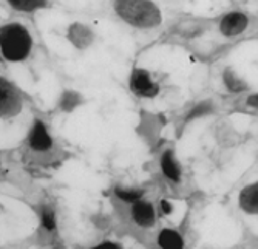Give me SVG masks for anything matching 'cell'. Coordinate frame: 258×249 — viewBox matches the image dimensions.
<instances>
[{"instance_id":"obj_1","label":"cell","mask_w":258,"mask_h":249,"mask_svg":"<svg viewBox=\"0 0 258 249\" xmlns=\"http://www.w3.org/2000/svg\"><path fill=\"white\" fill-rule=\"evenodd\" d=\"M114 10L136 28H152L161 24V13L150 0H114Z\"/></svg>"},{"instance_id":"obj_2","label":"cell","mask_w":258,"mask_h":249,"mask_svg":"<svg viewBox=\"0 0 258 249\" xmlns=\"http://www.w3.org/2000/svg\"><path fill=\"white\" fill-rule=\"evenodd\" d=\"M31 34L20 24H8L0 31V47L5 59L11 62L23 60L31 50Z\"/></svg>"},{"instance_id":"obj_3","label":"cell","mask_w":258,"mask_h":249,"mask_svg":"<svg viewBox=\"0 0 258 249\" xmlns=\"http://www.w3.org/2000/svg\"><path fill=\"white\" fill-rule=\"evenodd\" d=\"M22 108V99L17 90L5 79L0 81V111L4 118L17 115Z\"/></svg>"},{"instance_id":"obj_4","label":"cell","mask_w":258,"mask_h":249,"mask_svg":"<svg viewBox=\"0 0 258 249\" xmlns=\"http://www.w3.org/2000/svg\"><path fill=\"white\" fill-rule=\"evenodd\" d=\"M130 87L133 90V93H136L138 96H144V98H153L159 92L158 84H155L150 79L149 73L146 70H139V69L133 70Z\"/></svg>"},{"instance_id":"obj_5","label":"cell","mask_w":258,"mask_h":249,"mask_svg":"<svg viewBox=\"0 0 258 249\" xmlns=\"http://www.w3.org/2000/svg\"><path fill=\"white\" fill-rule=\"evenodd\" d=\"M247 17L243 13H230L227 14L220 24L221 33L227 37L237 36L240 33H243L247 27Z\"/></svg>"},{"instance_id":"obj_6","label":"cell","mask_w":258,"mask_h":249,"mask_svg":"<svg viewBox=\"0 0 258 249\" xmlns=\"http://www.w3.org/2000/svg\"><path fill=\"white\" fill-rule=\"evenodd\" d=\"M133 220L141 228H150L155 223V209L147 201H136L132 209Z\"/></svg>"},{"instance_id":"obj_7","label":"cell","mask_w":258,"mask_h":249,"mask_svg":"<svg viewBox=\"0 0 258 249\" xmlns=\"http://www.w3.org/2000/svg\"><path fill=\"white\" fill-rule=\"evenodd\" d=\"M30 144L34 150H48L51 147L53 141L42 121H36L34 129L30 135Z\"/></svg>"},{"instance_id":"obj_8","label":"cell","mask_w":258,"mask_h":249,"mask_svg":"<svg viewBox=\"0 0 258 249\" xmlns=\"http://www.w3.org/2000/svg\"><path fill=\"white\" fill-rule=\"evenodd\" d=\"M68 39L73 42L75 47H78L79 50H84L93 42V34L85 25L73 24L68 30Z\"/></svg>"},{"instance_id":"obj_9","label":"cell","mask_w":258,"mask_h":249,"mask_svg":"<svg viewBox=\"0 0 258 249\" xmlns=\"http://www.w3.org/2000/svg\"><path fill=\"white\" fill-rule=\"evenodd\" d=\"M240 206L247 214H258V181L241 191Z\"/></svg>"},{"instance_id":"obj_10","label":"cell","mask_w":258,"mask_h":249,"mask_svg":"<svg viewBox=\"0 0 258 249\" xmlns=\"http://www.w3.org/2000/svg\"><path fill=\"white\" fill-rule=\"evenodd\" d=\"M161 167H162V172L167 178L173 179V181H178L179 176H181V170H179V166L176 164L175 158H173V153L172 152H166L161 158Z\"/></svg>"},{"instance_id":"obj_11","label":"cell","mask_w":258,"mask_h":249,"mask_svg":"<svg viewBox=\"0 0 258 249\" xmlns=\"http://www.w3.org/2000/svg\"><path fill=\"white\" fill-rule=\"evenodd\" d=\"M158 243H159L161 247H182L184 246V241H182L181 235L176 231H172V229L161 231Z\"/></svg>"},{"instance_id":"obj_12","label":"cell","mask_w":258,"mask_h":249,"mask_svg":"<svg viewBox=\"0 0 258 249\" xmlns=\"http://www.w3.org/2000/svg\"><path fill=\"white\" fill-rule=\"evenodd\" d=\"M8 4L20 11H33L46 5V0H8Z\"/></svg>"},{"instance_id":"obj_13","label":"cell","mask_w":258,"mask_h":249,"mask_svg":"<svg viewBox=\"0 0 258 249\" xmlns=\"http://www.w3.org/2000/svg\"><path fill=\"white\" fill-rule=\"evenodd\" d=\"M224 82H226V85H227V88L230 90V92H243V90L247 88V85L241 79H238L230 70L224 72Z\"/></svg>"},{"instance_id":"obj_14","label":"cell","mask_w":258,"mask_h":249,"mask_svg":"<svg viewBox=\"0 0 258 249\" xmlns=\"http://www.w3.org/2000/svg\"><path fill=\"white\" fill-rule=\"evenodd\" d=\"M81 102V96L75 92H65L62 96V108L65 111H72Z\"/></svg>"},{"instance_id":"obj_15","label":"cell","mask_w":258,"mask_h":249,"mask_svg":"<svg viewBox=\"0 0 258 249\" xmlns=\"http://www.w3.org/2000/svg\"><path fill=\"white\" fill-rule=\"evenodd\" d=\"M116 195H118L122 201H127V203H136L143 192L141 191H122V189H118L116 191Z\"/></svg>"},{"instance_id":"obj_16","label":"cell","mask_w":258,"mask_h":249,"mask_svg":"<svg viewBox=\"0 0 258 249\" xmlns=\"http://www.w3.org/2000/svg\"><path fill=\"white\" fill-rule=\"evenodd\" d=\"M210 111H212V105H210V102H203L201 105L195 107L189 113V116H187V121L194 119V118H198V116H203V115H207V113H210Z\"/></svg>"},{"instance_id":"obj_17","label":"cell","mask_w":258,"mask_h":249,"mask_svg":"<svg viewBox=\"0 0 258 249\" xmlns=\"http://www.w3.org/2000/svg\"><path fill=\"white\" fill-rule=\"evenodd\" d=\"M42 223L43 226L48 231L54 229V226H56V218H54V212L50 211V209H43L42 211Z\"/></svg>"},{"instance_id":"obj_18","label":"cell","mask_w":258,"mask_h":249,"mask_svg":"<svg viewBox=\"0 0 258 249\" xmlns=\"http://www.w3.org/2000/svg\"><path fill=\"white\" fill-rule=\"evenodd\" d=\"M161 209H162V212L170 214V212H172V206H170V203H169V201H166V200H162V201H161Z\"/></svg>"},{"instance_id":"obj_19","label":"cell","mask_w":258,"mask_h":249,"mask_svg":"<svg viewBox=\"0 0 258 249\" xmlns=\"http://www.w3.org/2000/svg\"><path fill=\"white\" fill-rule=\"evenodd\" d=\"M247 104L252 105V107H258V95H253L247 99Z\"/></svg>"},{"instance_id":"obj_20","label":"cell","mask_w":258,"mask_h":249,"mask_svg":"<svg viewBox=\"0 0 258 249\" xmlns=\"http://www.w3.org/2000/svg\"><path fill=\"white\" fill-rule=\"evenodd\" d=\"M102 247H118V244H114V243H102L98 246V249H102Z\"/></svg>"}]
</instances>
